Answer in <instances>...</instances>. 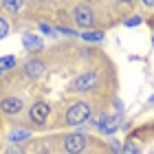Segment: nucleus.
I'll list each match as a JSON object with an SVG mask.
<instances>
[{
	"instance_id": "obj_1",
	"label": "nucleus",
	"mask_w": 154,
	"mask_h": 154,
	"mask_svg": "<svg viewBox=\"0 0 154 154\" xmlns=\"http://www.w3.org/2000/svg\"><path fill=\"white\" fill-rule=\"evenodd\" d=\"M90 119V106L86 101H77L73 103L71 108H68V112H66V121L71 123V125H79V123H86Z\"/></svg>"
},
{
	"instance_id": "obj_2",
	"label": "nucleus",
	"mask_w": 154,
	"mask_h": 154,
	"mask_svg": "<svg viewBox=\"0 0 154 154\" xmlns=\"http://www.w3.org/2000/svg\"><path fill=\"white\" fill-rule=\"evenodd\" d=\"M97 84H99V75L97 73H84L73 82V90H77V93H88Z\"/></svg>"
},
{
	"instance_id": "obj_3",
	"label": "nucleus",
	"mask_w": 154,
	"mask_h": 154,
	"mask_svg": "<svg viewBox=\"0 0 154 154\" xmlns=\"http://www.w3.org/2000/svg\"><path fill=\"white\" fill-rule=\"evenodd\" d=\"M73 16H75V22L79 24L82 29H88V26H93V22H95V16H93V11H90V7H86V5H79V7H75Z\"/></svg>"
},
{
	"instance_id": "obj_4",
	"label": "nucleus",
	"mask_w": 154,
	"mask_h": 154,
	"mask_svg": "<svg viewBox=\"0 0 154 154\" xmlns=\"http://www.w3.org/2000/svg\"><path fill=\"white\" fill-rule=\"evenodd\" d=\"M64 148L68 154H82L84 148H86V137L82 134V132H75V134H68L66 137V143Z\"/></svg>"
},
{
	"instance_id": "obj_5",
	"label": "nucleus",
	"mask_w": 154,
	"mask_h": 154,
	"mask_svg": "<svg viewBox=\"0 0 154 154\" xmlns=\"http://www.w3.org/2000/svg\"><path fill=\"white\" fill-rule=\"evenodd\" d=\"M95 125L99 128V132H103V134H115V132L119 130V117L101 115V117H97Z\"/></svg>"
},
{
	"instance_id": "obj_6",
	"label": "nucleus",
	"mask_w": 154,
	"mask_h": 154,
	"mask_svg": "<svg viewBox=\"0 0 154 154\" xmlns=\"http://www.w3.org/2000/svg\"><path fill=\"white\" fill-rule=\"evenodd\" d=\"M31 121H35L38 125H42L48 119V115H51V108H48V103L46 101H35L31 106Z\"/></svg>"
},
{
	"instance_id": "obj_7",
	"label": "nucleus",
	"mask_w": 154,
	"mask_h": 154,
	"mask_svg": "<svg viewBox=\"0 0 154 154\" xmlns=\"http://www.w3.org/2000/svg\"><path fill=\"white\" fill-rule=\"evenodd\" d=\"M22 106H24V101L20 97H2L0 99V110L5 115H18L22 110Z\"/></svg>"
},
{
	"instance_id": "obj_8",
	"label": "nucleus",
	"mask_w": 154,
	"mask_h": 154,
	"mask_svg": "<svg viewBox=\"0 0 154 154\" xmlns=\"http://www.w3.org/2000/svg\"><path fill=\"white\" fill-rule=\"evenodd\" d=\"M42 73H44V62L42 60H31L24 64V75L31 77V79H38Z\"/></svg>"
},
{
	"instance_id": "obj_9",
	"label": "nucleus",
	"mask_w": 154,
	"mask_h": 154,
	"mask_svg": "<svg viewBox=\"0 0 154 154\" xmlns=\"http://www.w3.org/2000/svg\"><path fill=\"white\" fill-rule=\"evenodd\" d=\"M22 46L26 51H40L42 48V40L38 35H33V33H24L22 35Z\"/></svg>"
},
{
	"instance_id": "obj_10",
	"label": "nucleus",
	"mask_w": 154,
	"mask_h": 154,
	"mask_svg": "<svg viewBox=\"0 0 154 154\" xmlns=\"http://www.w3.org/2000/svg\"><path fill=\"white\" fill-rule=\"evenodd\" d=\"M82 40H86V42H101L103 40V33L101 31H86V33H79Z\"/></svg>"
},
{
	"instance_id": "obj_11",
	"label": "nucleus",
	"mask_w": 154,
	"mask_h": 154,
	"mask_svg": "<svg viewBox=\"0 0 154 154\" xmlns=\"http://www.w3.org/2000/svg\"><path fill=\"white\" fill-rule=\"evenodd\" d=\"M16 66V57L13 55H5V57H0V71H9V68Z\"/></svg>"
},
{
	"instance_id": "obj_12",
	"label": "nucleus",
	"mask_w": 154,
	"mask_h": 154,
	"mask_svg": "<svg viewBox=\"0 0 154 154\" xmlns=\"http://www.w3.org/2000/svg\"><path fill=\"white\" fill-rule=\"evenodd\" d=\"M24 139H29V132H26V130H13L11 134H9V141H11V143L24 141Z\"/></svg>"
},
{
	"instance_id": "obj_13",
	"label": "nucleus",
	"mask_w": 154,
	"mask_h": 154,
	"mask_svg": "<svg viewBox=\"0 0 154 154\" xmlns=\"http://www.w3.org/2000/svg\"><path fill=\"white\" fill-rule=\"evenodd\" d=\"M121 154H141V148H139L134 141H128V143L121 148Z\"/></svg>"
},
{
	"instance_id": "obj_14",
	"label": "nucleus",
	"mask_w": 154,
	"mask_h": 154,
	"mask_svg": "<svg viewBox=\"0 0 154 154\" xmlns=\"http://www.w3.org/2000/svg\"><path fill=\"white\" fill-rule=\"evenodd\" d=\"M2 7H5V9L7 11H18V9H22V2H2Z\"/></svg>"
},
{
	"instance_id": "obj_15",
	"label": "nucleus",
	"mask_w": 154,
	"mask_h": 154,
	"mask_svg": "<svg viewBox=\"0 0 154 154\" xmlns=\"http://www.w3.org/2000/svg\"><path fill=\"white\" fill-rule=\"evenodd\" d=\"M7 33H9V24H7V20H2L0 18V40H2Z\"/></svg>"
},
{
	"instance_id": "obj_16",
	"label": "nucleus",
	"mask_w": 154,
	"mask_h": 154,
	"mask_svg": "<svg viewBox=\"0 0 154 154\" xmlns=\"http://www.w3.org/2000/svg\"><path fill=\"white\" fill-rule=\"evenodd\" d=\"M139 24H141V18H139V16H134V18H128V20H125V26H139Z\"/></svg>"
},
{
	"instance_id": "obj_17",
	"label": "nucleus",
	"mask_w": 154,
	"mask_h": 154,
	"mask_svg": "<svg viewBox=\"0 0 154 154\" xmlns=\"http://www.w3.org/2000/svg\"><path fill=\"white\" fill-rule=\"evenodd\" d=\"M112 106H115V110H117V112H123V103H121V99H115V103H112Z\"/></svg>"
},
{
	"instance_id": "obj_18",
	"label": "nucleus",
	"mask_w": 154,
	"mask_h": 154,
	"mask_svg": "<svg viewBox=\"0 0 154 154\" xmlns=\"http://www.w3.org/2000/svg\"><path fill=\"white\" fill-rule=\"evenodd\" d=\"M40 31H44V33H51V35H53V26H48V24H40Z\"/></svg>"
},
{
	"instance_id": "obj_19",
	"label": "nucleus",
	"mask_w": 154,
	"mask_h": 154,
	"mask_svg": "<svg viewBox=\"0 0 154 154\" xmlns=\"http://www.w3.org/2000/svg\"><path fill=\"white\" fill-rule=\"evenodd\" d=\"M143 7H148V9H154V0H152V2H150V0H148V2H143Z\"/></svg>"
},
{
	"instance_id": "obj_20",
	"label": "nucleus",
	"mask_w": 154,
	"mask_h": 154,
	"mask_svg": "<svg viewBox=\"0 0 154 154\" xmlns=\"http://www.w3.org/2000/svg\"><path fill=\"white\" fill-rule=\"evenodd\" d=\"M7 154H22V152H20V150H16V148H13V150H9V152H7Z\"/></svg>"
},
{
	"instance_id": "obj_21",
	"label": "nucleus",
	"mask_w": 154,
	"mask_h": 154,
	"mask_svg": "<svg viewBox=\"0 0 154 154\" xmlns=\"http://www.w3.org/2000/svg\"><path fill=\"white\" fill-rule=\"evenodd\" d=\"M150 103H154V95H152V97H150Z\"/></svg>"
},
{
	"instance_id": "obj_22",
	"label": "nucleus",
	"mask_w": 154,
	"mask_h": 154,
	"mask_svg": "<svg viewBox=\"0 0 154 154\" xmlns=\"http://www.w3.org/2000/svg\"><path fill=\"white\" fill-rule=\"evenodd\" d=\"M152 46H154V35H152Z\"/></svg>"
}]
</instances>
